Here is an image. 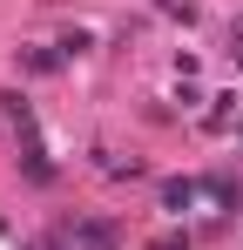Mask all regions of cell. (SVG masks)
<instances>
[{"mask_svg": "<svg viewBox=\"0 0 243 250\" xmlns=\"http://www.w3.org/2000/svg\"><path fill=\"white\" fill-rule=\"evenodd\" d=\"M68 244H75V250H115V223L81 216V223H68Z\"/></svg>", "mask_w": 243, "mask_h": 250, "instance_id": "6da1fadb", "label": "cell"}, {"mask_svg": "<svg viewBox=\"0 0 243 250\" xmlns=\"http://www.w3.org/2000/svg\"><path fill=\"white\" fill-rule=\"evenodd\" d=\"M196 183H162V209H176V216H182V209H196Z\"/></svg>", "mask_w": 243, "mask_h": 250, "instance_id": "7a4b0ae2", "label": "cell"}, {"mask_svg": "<svg viewBox=\"0 0 243 250\" xmlns=\"http://www.w3.org/2000/svg\"><path fill=\"white\" fill-rule=\"evenodd\" d=\"M156 250H189V237H162V244Z\"/></svg>", "mask_w": 243, "mask_h": 250, "instance_id": "3957f363", "label": "cell"}, {"mask_svg": "<svg viewBox=\"0 0 243 250\" xmlns=\"http://www.w3.org/2000/svg\"><path fill=\"white\" fill-rule=\"evenodd\" d=\"M237 68H243V47H237Z\"/></svg>", "mask_w": 243, "mask_h": 250, "instance_id": "277c9868", "label": "cell"}]
</instances>
